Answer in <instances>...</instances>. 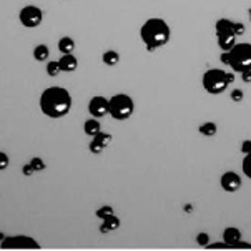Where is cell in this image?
<instances>
[{"label": "cell", "mask_w": 251, "mask_h": 251, "mask_svg": "<svg viewBox=\"0 0 251 251\" xmlns=\"http://www.w3.org/2000/svg\"><path fill=\"white\" fill-rule=\"evenodd\" d=\"M40 110L49 118H62L72 110V95L63 87H49L40 95Z\"/></svg>", "instance_id": "6da1fadb"}, {"label": "cell", "mask_w": 251, "mask_h": 251, "mask_svg": "<svg viewBox=\"0 0 251 251\" xmlns=\"http://www.w3.org/2000/svg\"><path fill=\"white\" fill-rule=\"evenodd\" d=\"M140 38L148 52H156L168 45L170 38H172V28L165 19L151 17L140 28Z\"/></svg>", "instance_id": "7a4b0ae2"}, {"label": "cell", "mask_w": 251, "mask_h": 251, "mask_svg": "<svg viewBox=\"0 0 251 251\" xmlns=\"http://www.w3.org/2000/svg\"><path fill=\"white\" fill-rule=\"evenodd\" d=\"M229 67L235 74L251 70V44L236 42V45L229 50Z\"/></svg>", "instance_id": "3957f363"}, {"label": "cell", "mask_w": 251, "mask_h": 251, "mask_svg": "<svg viewBox=\"0 0 251 251\" xmlns=\"http://www.w3.org/2000/svg\"><path fill=\"white\" fill-rule=\"evenodd\" d=\"M135 112V103L133 99L126 93H117L110 99V108H108V115L113 118V120L123 122L128 120V118L133 115Z\"/></svg>", "instance_id": "277c9868"}, {"label": "cell", "mask_w": 251, "mask_h": 251, "mask_svg": "<svg viewBox=\"0 0 251 251\" xmlns=\"http://www.w3.org/2000/svg\"><path fill=\"white\" fill-rule=\"evenodd\" d=\"M229 87L228 72L221 69H210L203 75V88L210 95H221Z\"/></svg>", "instance_id": "5b68a950"}, {"label": "cell", "mask_w": 251, "mask_h": 251, "mask_svg": "<svg viewBox=\"0 0 251 251\" xmlns=\"http://www.w3.org/2000/svg\"><path fill=\"white\" fill-rule=\"evenodd\" d=\"M2 250H40V243L30 236H5L0 241Z\"/></svg>", "instance_id": "8992f818"}, {"label": "cell", "mask_w": 251, "mask_h": 251, "mask_svg": "<svg viewBox=\"0 0 251 251\" xmlns=\"http://www.w3.org/2000/svg\"><path fill=\"white\" fill-rule=\"evenodd\" d=\"M19 19H20V24H22L24 27L35 28L42 24V20H44V12L35 5H27L20 10Z\"/></svg>", "instance_id": "52a82bcc"}, {"label": "cell", "mask_w": 251, "mask_h": 251, "mask_svg": "<svg viewBox=\"0 0 251 251\" xmlns=\"http://www.w3.org/2000/svg\"><path fill=\"white\" fill-rule=\"evenodd\" d=\"M108 108H110V100H107L101 95L93 97L90 103H88V112L95 118H103L105 115H108Z\"/></svg>", "instance_id": "ba28073f"}, {"label": "cell", "mask_w": 251, "mask_h": 251, "mask_svg": "<svg viewBox=\"0 0 251 251\" xmlns=\"http://www.w3.org/2000/svg\"><path fill=\"white\" fill-rule=\"evenodd\" d=\"M220 185L226 193H235L241 188V178L236 172H226L220 178Z\"/></svg>", "instance_id": "9c48e42d"}, {"label": "cell", "mask_w": 251, "mask_h": 251, "mask_svg": "<svg viewBox=\"0 0 251 251\" xmlns=\"http://www.w3.org/2000/svg\"><path fill=\"white\" fill-rule=\"evenodd\" d=\"M236 38L238 37L235 35V32H216V40H218V47L221 49V52H229L236 45Z\"/></svg>", "instance_id": "30bf717a"}, {"label": "cell", "mask_w": 251, "mask_h": 251, "mask_svg": "<svg viewBox=\"0 0 251 251\" xmlns=\"http://www.w3.org/2000/svg\"><path fill=\"white\" fill-rule=\"evenodd\" d=\"M58 63H60V70L63 74H72V72H75L76 67H78V60H76V57L74 53L62 55V58L58 60Z\"/></svg>", "instance_id": "8fae6325"}, {"label": "cell", "mask_w": 251, "mask_h": 251, "mask_svg": "<svg viewBox=\"0 0 251 251\" xmlns=\"http://www.w3.org/2000/svg\"><path fill=\"white\" fill-rule=\"evenodd\" d=\"M120 228V218H117L115 215H110L107 218L103 220V223H101L100 226V233H103V235H107L110 231H115V229Z\"/></svg>", "instance_id": "7c38bea8"}, {"label": "cell", "mask_w": 251, "mask_h": 251, "mask_svg": "<svg viewBox=\"0 0 251 251\" xmlns=\"http://www.w3.org/2000/svg\"><path fill=\"white\" fill-rule=\"evenodd\" d=\"M83 131H85V135H88V137H97V135L101 131V125H100V122H99V118H90V120H87L85 122V125H83Z\"/></svg>", "instance_id": "4fadbf2b"}, {"label": "cell", "mask_w": 251, "mask_h": 251, "mask_svg": "<svg viewBox=\"0 0 251 251\" xmlns=\"http://www.w3.org/2000/svg\"><path fill=\"white\" fill-rule=\"evenodd\" d=\"M223 240L229 245V250H231V246L241 240V231L235 226H229L223 231Z\"/></svg>", "instance_id": "5bb4252c"}, {"label": "cell", "mask_w": 251, "mask_h": 251, "mask_svg": "<svg viewBox=\"0 0 251 251\" xmlns=\"http://www.w3.org/2000/svg\"><path fill=\"white\" fill-rule=\"evenodd\" d=\"M58 50L62 52V55L74 53V50H75V40L72 37H62L60 40H58Z\"/></svg>", "instance_id": "9a60e30c"}, {"label": "cell", "mask_w": 251, "mask_h": 251, "mask_svg": "<svg viewBox=\"0 0 251 251\" xmlns=\"http://www.w3.org/2000/svg\"><path fill=\"white\" fill-rule=\"evenodd\" d=\"M101 60H103L105 65L108 67H115L118 62H120V53L115 52V50H107L103 55H101Z\"/></svg>", "instance_id": "2e32d148"}, {"label": "cell", "mask_w": 251, "mask_h": 251, "mask_svg": "<svg viewBox=\"0 0 251 251\" xmlns=\"http://www.w3.org/2000/svg\"><path fill=\"white\" fill-rule=\"evenodd\" d=\"M198 131L205 137H215L216 131H218V126H216L215 122H205L203 125L198 126Z\"/></svg>", "instance_id": "e0dca14e"}, {"label": "cell", "mask_w": 251, "mask_h": 251, "mask_svg": "<svg viewBox=\"0 0 251 251\" xmlns=\"http://www.w3.org/2000/svg\"><path fill=\"white\" fill-rule=\"evenodd\" d=\"M49 55H50V50H49V47H47L45 44H40V45H37L35 49H33V58H35L37 62H44L49 58Z\"/></svg>", "instance_id": "ac0fdd59"}, {"label": "cell", "mask_w": 251, "mask_h": 251, "mask_svg": "<svg viewBox=\"0 0 251 251\" xmlns=\"http://www.w3.org/2000/svg\"><path fill=\"white\" fill-rule=\"evenodd\" d=\"M60 72L62 70H60V63H58V60H50L47 63V74L50 76H57Z\"/></svg>", "instance_id": "d6986e66"}, {"label": "cell", "mask_w": 251, "mask_h": 251, "mask_svg": "<svg viewBox=\"0 0 251 251\" xmlns=\"http://www.w3.org/2000/svg\"><path fill=\"white\" fill-rule=\"evenodd\" d=\"M241 170H243L245 176L250 178L251 180V151L246 153L245 158H243V163H241Z\"/></svg>", "instance_id": "ffe728a7"}, {"label": "cell", "mask_w": 251, "mask_h": 251, "mask_svg": "<svg viewBox=\"0 0 251 251\" xmlns=\"http://www.w3.org/2000/svg\"><path fill=\"white\" fill-rule=\"evenodd\" d=\"M97 216H99L100 220H105L107 216H110V215H113V208L110 206V205H105V206H100L99 210H97V213H95Z\"/></svg>", "instance_id": "44dd1931"}, {"label": "cell", "mask_w": 251, "mask_h": 251, "mask_svg": "<svg viewBox=\"0 0 251 251\" xmlns=\"http://www.w3.org/2000/svg\"><path fill=\"white\" fill-rule=\"evenodd\" d=\"M88 148H90V151H92V153H95V155H100V153L103 151L107 147H105V145H101V143L99 142V140L93 138L92 142H90V145H88Z\"/></svg>", "instance_id": "7402d4cb"}, {"label": "cell", "mask_w": 251, "mask_h": 251, "mask_svg": "<svg viewBox=\"0 0 251 251\" xmlns=\"http://www.w3.org/2000/svg\"><path fill=\"white\" fill-rule=\"evenodd\" d=\"M30 165H32V168L35 170V172H44V170H45V161L42 158H38V156H35V158L30 160Z\"/></svg>", "instance_id": "603a6c76"}, {"label": "cell", "mask_w": 251, "mask_h": 251, "mask_svg": "<svg viewBox=\"0 0 251 251\" xmlns=\"http://www.w3.org/2000/svg\"><path fill=\"white\" fill-rule=\"evenodd\" d=\"M93 138L99 140V142H100L101 145H105V147H108L113 137H112V135H110V133H103V131H100V133L97 135V137H93Z\"/></svg>", "instance_id": "cb8c5ba5"}, {"label": "cell", "mask_w": 251, "mask_h": 251, "mask_svg": "<svg viewBox=\"0 0 251 251\" xmlns=\"http://www.w3.org/2000/svg\"><path fill=\"white\" fill-rule=\"evenodd\" d=\"M229 99L233 101H241L245 99V93L243 90H240V88H235V90H231V93H229Z\"/></svg>", "instance_id": "d4e9b609"}, {"label": "cell", "mask_w": 251, "mask_h": 251, "mask_svg": "<svg viewBox=\"0 0 251 251\" xmlns=\"http://www.w3.org/2000/svg\"><path fill=\"white\" fill-rule=\"evenodd\" d=\"M197 243L200 245V246H206L210 245V236H208V233H200V235L197 236Z\"/></svg>", "instance_id": "484cf974"}, {"label": "cell", "mask_w": 251, "mask_h": 251, "mask_svg": "<svg viewBox=\"0 0 251 251\" xmlns=\"http://www.w3.org/2000/svg\"><path fill=\"white\" fill-rule=\"evenodd\" d=\"M8 163H10V160H8L7 153L0 151V172H3V170L8 167Z\"/></svg>", "instance_id": "4316f807"}, {"label": "cell", "mask_w": 251, "mask_h": 251, "mask_svg": "<svg viewBox=\"0 0 251 251\" xmlns=\"http://www.w3.org/2000/svg\"><path fill=\"white\" fill-rule=\"evenodd\" d=\"M231 250H251V243H248V241L240 240L238 243H235V245L231 246Z\"/></svg>", "instance_id": "83f0119b"}, {"label": "cell", "mask_w": 251, "mask_h": 251, "mask_svg": "<svg viewBox=\"0 0 251 251\" xmlns=\"http://www.w3.org/2000/svg\"><path fill=\"white\" fill-rule=\"evenodd\" d=\"M206 248L208 250H228L229 245L223 240V243H210V245L206 246Z\"/></svg>", "instance_id": "f1b7e54d"}, {"label": "cell", "mask_w": 251, "mask_h": 251, "mask_svg": "<svg viewBox=\"0 0 251 251\" xmlns=\"http://www.w3.org/2000/svg\"><path fill=\"white\" fill-rule=\"evenodd\" d=\"M235 33H236V37L245 35V33H246V27H245V24H241V22H235Z\"/></svg>", "instance_id": "f546056e"}, {"label": "cell", "mask_w": 251, "mask_h": 251, "mask_svg": "<svg viewBox=\"0 0 251 251\" xmlns=\"http://www.w3.org/2000/svg\"><path fill=\"white\" fill-rule=\"evenodd\" d=\"M240 150H241V153H250L251 151V140H245L243 143H241V147H240Z\"/></svg>", "instance_id": "4dcf8cb0"}, {"label": "cell", "mask_w": 251, "mask_h": 251, "mask_svg": "<svg viewBox=\"0 0 251 251\" xmlns=\"http://www.w3.org/2000/svg\"><path fill=\"white\" fill-rule=\"evenodd\" d=\"M22 173H24L25 176H30V175H33V173H35V170L32 168V165H30V163H27V165H24Z\"/></svg>", "instance_id": "1f68e13d"}, {"label": "cell", "mask_w": 251, "mask_h": 251, "mask_svg": "<svg viewBox=\"0 0 251 251\" xmlns=\"http://www.w3.org/2000/svg\"><path fill=\"white\" fill-rule=\"evenodd\" d=\"M221 63H225V65L229 67V52H221Z\"/></svg>", "instance_id": "d6a6232c"}, {"label": "cell", "mask_w": 251, "mask_h": 251, "mask_svg": "<svg viewBox=\"0 0 251 251\" xmlns=\"http://www.w3.org/2000/svg\"><path fill=\"white\" fill-rule=\"evenodd\" d=\"M241 78H243L245 83H251V70L243 72V74H241Z\"/></svg>", "instance_id": "836d02e7"}, {"label": "cell", "mask_w": 251, "mask_h": 251, "mask_svg": "<svg viewBox=\"0 0 251 251\" xmlns=\"http://www.w3.org/2000/svg\"><path fill=\"white\" fill-rule=\"evenodd\" d=\"M228 82H229V85L235 82V74H228Z\"/></svg>", "instance_id": "e575fe53"}, {"label": "cell", "mask_w": 251, "mask_h": 251, "mask_svg": "<svg viewBox=\"0 0 251 251\" xmlns=\"http://www.w3.org/2000/svg\"><path fill=\"white\" fill-rule=\"evenodd\" d=\"M185 211H191V205H185Z\"/></svg>", "instance_id": "d590c367"}, {"label": "cell", "mask_w": 251, "mask_h": 251, "mask_svg": "<svg viewBox=\"0 0 251 251\" xmlns=\"http://www.w3.org/2000/svg\"><path fill=\"white\" fill-rule=\"evenodd\" d=\"M2 240H5V236H3L2 233H0V241H2Z\"/></svg>", "instance_id": "8d00e7d4"}, {"label": "cell", "mask_w": 251, "mask_h": 251, "mask_svg": "<svg viewBox=\"0 0 251 251\" xmlns=\"http://www.w3.org/2000/svg\"><path fill=\"white\" fill-rule=\"evenodd\" d=\"M248 15H250V22H251V7H250V10H248Z\"/></svg>", "instance_id": "74e56055"}]
</instances>
